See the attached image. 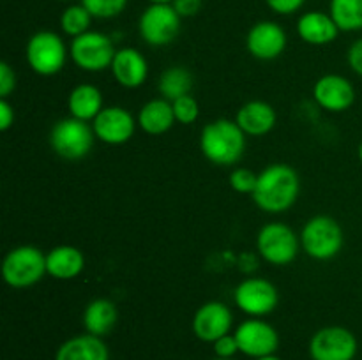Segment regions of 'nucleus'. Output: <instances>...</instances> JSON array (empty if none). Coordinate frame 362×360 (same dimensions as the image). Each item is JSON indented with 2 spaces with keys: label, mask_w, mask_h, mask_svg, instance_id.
I'll list each match as a JSON object with an SVG mask.
<instances>
[{
  "label": "nucleus",
  "mask_w": 362,
  "mask_h": 360,
  "mask_svg": "<svg viewBox=\"0 0 362 360\" xmlns=\"http://www.w3.org/2000/svg\"><path fill=\"white\" fill-rule=\"evenodd\" d=\"M46 274V254L34 246L14 247L4 258L2 275L11 288L34 286Z\"/></svg>",
  "instance_id": "20e7f679"
},
{
  "label": "nucleus",
  "mask_w": 362,
  "mask_h": 360,
  "mask_svg": "<svg viewBox=\"0 0 362 360\" xmlns=\"http://www.w3.org/2000/svg\"><path fill=\"white\" fill-rule=\"evenodd\" d=\"M173 122H177L173 115L172 101L168 99H152L141 106L138 113V126L147 134H163L172 129Z\"/></svg>",
  "instance_id": "4be33fe9"
},
{
  "label": "nucleus",
  "mask_w": 362,
  "mask_h": 360,
  "mask_svg": "<svg viewBox=\"0 0 362 360\" xmlns=\"http://www.w3.org/2000/svg\"><path fill=\"white\" fill-rule=\"evenodd\" d=\"M85 267V258L80 249L73 246H59L53 247L46 254V272L52 277L67 281L74 279L81 274Z\"/></svg>",
  "instance_id": "412c9836"
},
{
  "label": "nucleus",
  "mask_w": 362,
  "mask_h": 360,
  "mask_svg": "<svg viewBox=\"0 0 362 360\" xmlns=\"http://www.w3.org/2000/svg\"><path fill=\"white\" fill-rule=\"evenodd\" d=\"M247 52L258 60H274L285 52L286 34L274 21H260L253 25L246 37Z\"/></svg>",
  "instance_id": "dca6fc26"
},
{
  "label": "nucleus",
  "mask_w": 362,
  "mask_h": 360,
  "mask_svg": "<svg viewBox=\"0 0 362 360\" xmlns=\"http://www.w3.org/2000/svg\"><path fill=\"white\" fill-rule=\"evenodd\" d=\"M300 239L296 232L283 222H269L260 229L257 239L258 253L271 265H288L299 253Z\"/></svg>",
  "instance_id": "6e6552de"
},
{
  "label": "nucleus",
  "mask_w": 362,
  "mask_h": 360,
  "mask_svg": "<svg viewBox=\"0 0 362 360\" xmlns=\"http://www.w3.org/2000/svg\"><path fill=\"white\" fill-rule=\"evenodd\" d=\"M200 148L205 157L219 166L239 162L246 148V134L235 120L218 119L207 124L202 131Z\"/></svg>",
  "instance_id": "f03ea898"
},
{
  "label": "nucleus",
  "mask_w": 362,
  "mask_h": 360,
  "mask_svg": "<svg viewBox=\"0 0 362 360\" xmlns=\"http://www.w3.org/2000/svg\"><path fill=\"white\" fill-rule=\"evenodd\" d=\"M81 6L92 14V18L110 20L126 9L127 0H81Z\"/></svg>",
  "instance_id": "cd10ccee"
},
{
  "label": "nucleus",
  "mask_w": 362,
  "mask_h": 360,
  "mask_svg": "<svg viewBox=\"0 0 362 360\" xmlns=\"http://www.w3.org/2000/svg\"><path fill=\"white\" fill-rule=\"evenodd\" d=\"M300 246L313 260H331L338 256L343 247L341 226L329 215H315L300 232Z\"/></svg>",
  "instance_id": "7ed1b4c3"
},
{
  "label": "nucleus",
  "mask_w": 362,
  "mask_h": 360,
  "mask_svg": "<svg viewBox=\"0 0 362 360\" xmlns=\"http://www.w3.org/2000/svg\"><path fill=\"white\" fill-rule=\"evenodd\" d=\"M16 87V74L7 62L0 64V97L7 99Z\"/></svg>",
  "instance_id": "2f4dec72"
},
{
  "label": "nucleus",
  "mask_w": 362,
  "mask_h": 360,
  "mask_svg": "<svg viewBox=\"0 0 362 360\" xmlns=\"http://www.w3.org/2000/svg\"><path fill=\"white\" fill-rule=\"evenodd\" d=\"M257 182L258 175L247 168H235L230 175V186L235 193L240 194H253Z\"/></svg>",
  "instance_id": "c756f323"
},
{
  "label": "nucleus",
  "mask_w": 362,
  "mask_h": 360,
  "mask_svg": "<svg viewBox=\"0 0 362 360\" xmlns=\"http://www.w3.org/2000/svg\"><path fill=\"white\" fill-rule=\"evenodd\" d=\"M267 6L278 14H293L304 6L306 0H265Z\"/></svg>",
  "instance_id": "473e14b6"
},
{
  "label": "nucleus",
  "mask_w": 362,
  "mask_h": 360,
  "mask_svg": "<svg viewBox=\"0 0 362 360\" xmlns=\"http://www.w3.org/2000/svg\"><path fill=\"white\" fill-rule=\"evenodd\" d=\"M237 307L253 318L271 314L278 307L279 295L272 282L262 277H251L240 282L233 293Z\"/></svg>",
  "instance_id": "9b49d317"
},
{
  "label": "nucleus",
  "mask_w": 362,
  "mask_h": 360,
  "mask_svg": "<svg viewBox=\"0 0 362 360\" xmlns=\"http://www.w3.org/2000/svg\"><path fill=\"white\" fill-rule=\"evenodd\" d=\"M94 136V129L87 122L69 116V119L59 120L52 127L49 145L57 155L76 161L90 152Z\"/></svg>",
  "instance_id": "39448f33"
},
{
  "label": "nucleus",
  "mask_w": 362,
  "mask_h": 360,
  "mask_svg": "<svg viewBox=\"0 0 362 360\" xmlns=\"http://www.w3.org/2000/svg\"><path fill=\"white\" fill-rule=\"evenodd\" d=\"M276 112L269 102L265 101H250L235 115V122L244 134L250 136H264L271 133L276 126Z\"/></svg>",
  "instance_id": "6ab92c4d"
},
{
  "label": "nucleus",
  "mask_w": 362,
  "mask_h": 360,
  "mask_svg": "<svg viewBox=\"0 0 362 360\" xmlns=\"http://www.w3.org/2000/svg\"><path fill=\"white\" fill-rule=\"evenodd\" d=\"M214 360H233V359H219V356H216Z\"/></svg>",
  "instance_id": "ea45409f"
},
{
  "label": "nucleus",
  "mask_w": 362,
  "mask_h": 360,
  "mask_svg": "<svg viewBox=\"0 0 362 360\" xmlns=\"http://www.w3.org/2000/svg\"><path fill=\"white\" fill-rule=\"evenodd\" d=\"M359 159H361V162H362V141H361V145H359Z\"/></svg>",
  "instance_id": "58836bf2"
},
{
  "label": "nucleus",
  "mask_w": 362,
  "mask_h": 360,
  "mask_svg": "<svg viewBox=\"0 0 362 360\" xmlns=\"http://www.w3.org/2000/svg\"><path fill=\"white\" fill-rule=\"evenodd\" d=\"M115 53L112 37L103 32L88 30L71 42V59L80 69L88 73H99L112 67Z\"/></svg>",
  "instance_id": "0eeeda50"
},
{
  "label": "nucleus",
  "mask_w": 362,
  "mask_h": 360,
  "mask_svg": "<svg viewBox=\"0 0 362 360\" xmlns=\"http://www.w3.org/2000/svg\"><path fill=\"white\" fill-rule=\"evenodd\" d=\"M110 69L117 83L122 85L124 88H138L145 83L148 74L147 60L136 48L119 49Z\"/></svg>",
  "instance_id": "f3484780"
},
{
  "label": "nucleus",
  "mask_w": 362,
  "mask_h": 360,
  "mask_svg": "<svg viewBox=\"0 0 362 360\" xmlns=\"http://www.w3.org/2000/svg\"><path fill=\"white\" fill-rule=\"evenodd\" d=\"M346 59H349V66L352 67L354 73L362 76V37L350 46Z\"/></svg>",
  "instance_id": "f704fd0d"
},
{
  "label": "nucleus",
  "mask_w": 362,
  "mask_h": 360,
  "mask_svg": "<svg viewBox=\"0 0 362 360\" xmlns=\"http://www.w3.org/2000/svg\"><path fill=\"white\" fill-rule=\"evenodd\" d=\"M297 34L308 44L324 46L338 37L339 28L331 18V14L310 11V13L303 14L297 21Z\"/></svg>",
  "instance_id": "a211bd4d"
},
{
  "label": "nucleus",
  "mask_w": 362,
  "mask_h": 360,
  "mask_svg": "<svg viewBox=\"0 0 362 360\" xmlns=\"http://www.w3.org/2000/svg\"><path fill=\"white\" fill-rule=\"evenodd\" d=\"M25 55L34 73L41 76H53L62 71L67 59V49L59 34L52 30H41L28 39Z\"/></svg>",
  "instance_id": "423d86ee"
},
{
  "label": "nucleus",
  "mask_w": 362,
  "mask_h": 360,
  "mask_svg": "<svg viewBox=\"0 0 362 360\" xmlns=\"http://www.w3.org/2000/svg\"><path fill=\"white\" fill-rule=\"evenodd\" d=\"M233 314L226 304L212 300L198 307L193 316V334L204 342H216L223 335L230 334Z\"/></svg>",
  "instance_id": "ddd939ff"
},
{
  "label": "nucleus",
  "mask_w": 362,
  "mask_h": 360,
  "mask_svg": "<svg viewBox=\"0 0 362 360\" xmlns=\"http://www.w3.org/2000/svg\"><path fill=\"white\" fill-rule=\"evenodd\" d=\"M55 360H110V352L101 337L87 332L64 341L57 349Z\"/></svg>",
  "instance_id": "aec40b11"
},
{
  "label": "nucleus",
  "mask_w": 362,
  "mask_h": 360,
  "mask_svg": "<svg viewBox=\"0 0 362 360\" xmlns=\"http://www.w3.org/2000/svg\"><path fill=\"white\" fill-rule=\"evenodd\" d=\"M71 116L78 120H94L103 109V94L95 85L81 83L71 90L67 99Z\"/></svg>",
  "instance_id": "5701e85b"
},
{
  "label": "nucleus",
  "mask_w": 362,
  "mask_h": 360,
  "mask_svg": "<svg viewBox=\"0 0 362 360\" xmlns=\"http://www.w3.org/2000/svg\"><path fill=\"white\" fill-rule=\"evenodd\" d=\"M212 344H214L216 356H219V359H232L237 352H240L239 342H237L235 335L233 334L223 335V337H219L218 341L212 342Z\"/></svg>",
  "instance_id": "7c9ffc66"
},
{
  "label": "nucleus",
  "mask_w": 362,
  "mask_h": 360,
  "mask_svg": "<svg viewBox=\"0 0 362 360\" xmlns=\"http://www.w3.org/2000/svg\"><path fill=\"white\" fill-rule=\"evenodd\" d=\"M134 127L136 122L133 115L120 106L103 108L101 113L92 120L94 134L103 143L108 145H122L129 141L134 134Z\"/></svg>",
  "instance_id": "4468645a"
},
{
  "label": "nucleus",
  "mask_w": 362,
  "mask_h": 360,
  "mask_svg": "<svg viewBox=\"0 0 362 360\" xmlns=\"http://www.w3.org/2000/svg\"><path fill=\"white\" fill-rule=\"evenodd\" d=\"M141 39L151 46H166L179 35L180 16L172 4H151L138 21Z\"/></svg>",
  "instance_id": "1a4fd4ad"
},
{
  "label": "nucleus",
  "mask_w": 362,
  "mask_h": 360,
  "mask_svg": "<svg viewBox=\"0 0 362 360\" xmlns=\"http://www.w3.org/2000/svg\"><path fill=\"white\" fill-rule=\"evenodd\" d=\"M299 175L288 164H271L258 175L257 187L251 194L258 208L269 214L285 212L299 196Z\"/></svg>",
  "instance_id": "f257e3e1"
},
{
  "label": "nucleus",
  "mask_w": 362,
  "mask_h": 360,
  "mask_svg": "<svg viewBox=\"0 0 362 360\" xmlns=\"http://www.w3.org/2000/svg\"><path fill=\"white\" fill-rule=\"evenodd\" d=\"M191 88H193V76L186 67H170L159 78V94L168 101L187 95Z\"/></svg>",
  "instance_id": "393cba45"
},
{
  "label": "nucleus",
  "mask_w": 362,
  "mask_h": 360,
  "mask_svg": "<svg viewBox=\"0 0 362 360\" xmlns=\"http://www.w3.org/2000/svg\"><path fill=\"white\" fill-rule=\"evenodd\" d=\"M92 14L85 9L83 6H69L60 16V27L71 37H78V35L85 34L90 28Z\"/></svg>",
  "instance_id": "bb28decb"
},
{
  "label": "nucleus",
  "mask_w": 362,
  "mask_h": 360,
  "mask_svg": "<svg viewBox=\"0 0 362 360\" xmlns=\"http://www.w3.org/2000/svg\"><path fill=\"white\" fill-rule=\"evenodd\" d=\"M313 97L318 106L327 112L339 113L349 109L356 101V88L339 74H325L315 83Z\"/></svg>",
  "instance_id": "2eb2a0df"
},
{
  "label": "nucleus",
  "mask_w": 362,
  "mask_h": 360,
  "mask_svg": "<svg viewBox=\"0 0 362 360\" xmlns=\"http://www.w3.org/2000/svg\"><path fill=\"white\" fill-rule=\"evenodd\" d=\"M172 6L180 18H191L200 11L202 0H173Z\"/></svg>",
  "instance_id": "72a5a7b5"
},
{
  "label": "nucleus",
  "mask_w": 362,
  "mask_h": 360,
  "mask_svg": "<svg viewBox=\"0 0 362 360\" xmlns=\"http://www.w3.org/2000/svg\"><path fill=\"white\" fill-rule=\"evenodd\" d=\"M151 4H172L173 0H148Z\"/></svg>",
  "instance_id": "4c0bfd02"
},
{
  "label": "nucleus",
  "mask_w": 362,
  "mask_h": 360,
  "mask_svg": "<svg viewBox=\"0 0 362 360\" xmlns=\"http://www.w3.org/2000/svg\"><path fill=\"white\" fill-rule=\"evenodd\" d=\"M172 106H173V115H175L177 122L186 124V126L197 122L198 115H200V106H198L197 99L189 94L172 101Z\"/></svg>",
  "instance_id": "c85d7f7f"
},
{
  "label": "nucleus",
  "mask_w": 362,
  "mask_h": 360,
  "mask_svg": "<svg viewBox=\"0 0 362 360\" xmlns=\"http://www.w3.org/2000/svg\"><path fill=\"white\" fill-rule=\"evenodd\" d=\"M255 360H281V359L276 355H267V356H260V359H255Z\"/></svg>",
  "instance_id": "e433bc0d"
},
{
  "label": "nucleus",
  "mask_w": 362,
  "mask_h": 360,
  "mask_svg": "<svg viewBox=\"0 0 362 360\" xmlns=\"http://www.w3.org/2000/svg\"><path fill=\"white\" fill-rule=\"evenodd\" d=\"M357 337L345 327H324L310 341L311 360H354L357 355Z\"/></svg>",
  "instance_id": "9d476101"
},
{
  "label": "nucleus",
  "mask_w": 362,
  "mask_h": 360,
  "mask_svg": "<svg viewBox=\"0 0 362 360\" xmlns=\"http://www.w3.org/2000/svg\"><path fill=\"white\" fill-rule=\"evenodd\" d=\"M331 18L339 32L362 30V0H331Z\"/></svg>",
  "instance_id": "a878e982"
},
{
  "label": "nucleus",
  "mask_w": 362,
  "mask_h": 360,
  "mask_svg": "<svg viewBox=\"0 0 362 360\" xmlns=\"http://www.w3.org/2000/svg\"><path fill=\"white\" fill-rule=\"evenodd\" d=\"M117 318H119V313H117V306L112 300L95 299L85 307L83 327L88 334L103 337L113 330Z\"/></svg>",
  "instance_id": "b1692460"
},
{
  "label": "nucleus",
  "mask_w": 362,
  "mask_h": 360,
  "mask_svg": "<svg viewBox=\"0 0 362 360\" xmlns=\"http://www.w3.org/2000/svg\"><path fill=\"white\" fill-rule=\"evenodd\" d=\"M233 335L239 342L240 353L253 359L274 355L279 348V335L276 328L260 318L243 321Z\"/></svg>",
  "instance_id": "f8f14e48"
},
{
  "label": "nucleus",
  "mask_w": 362,
  "mask_h": 360,
  "mask_svg": "<svg viewBox=\"0 0 362 360\" xmlns=\"http://www.w3.org/2000/svg\"><path fill=\"white\" fill-rule=\"evenodd\" d=\"M14 124V109L7 99H0V129L6 133Z\"/></svg>",
  "instance_id": "c9c22d12"
}]
</instances>
